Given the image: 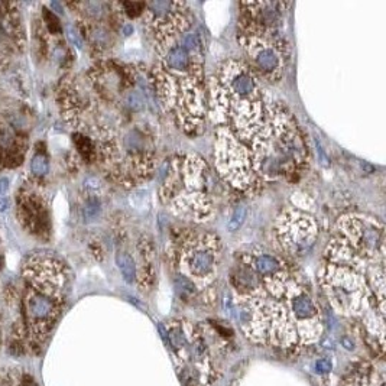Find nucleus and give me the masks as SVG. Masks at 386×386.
Returning a JSON list of instances; mask_svg holds the SVG:
<instances>
[{"instance_id":"nucleus-1","label":"nucleus","mask_w":386,"mask_h":386,"mask_svg":"<svg viewBox=\"0 0 386 386\" xmlns=\"http://www.w3.org/2000/svg\"><path fill=\"white\" fill-rule=\"evenodd\" d=\"M239 323L249 339L263 346L300 350L323 334V321L310 292L286 274L263 278L239 295Z\"/></svg>"},{"instance_id":"nucleus-2","label":"nucleus","mask_w":386,"mask_h":386,"mask_svg":"<svg viewBox=\"0 0 386 386\" xmlns=\"http://www.w3.org/2000/svg\"><path fill=\"white\" fill-rule=\"evenodd\" d=\"M265 104L260 87L249 68L240 63H227L219 81L211 83V109L220 122L231 123L235 133L242 134L263 119Z\"/></svg>"},{"instance_id":"nucleus-3","label":"nucleus","mask_w":386,"mask_h":386,"mask_svg":"<svg viewBox=\"0 0 386 386\" xmlns=\"http://www.w3.org/2000/svg\"><path fill=\"white\" fill-rule=\"evenodd\" d=\"M368 265L331 263L325 269L323 285L333 307L344 315H362L373 310L385 317V275L380 269L371 284L366 281Z\"/></svg>"},{"instance_id":"nucleus-4","label":"nucleus","mask_w":386,"mask_h":386,"mask_svg":"<svg viewBox=\"0 0 386 386\" xmlns=\"http://www.w3.org/2000/svg\"><path fill=\"white\" fill-rule=\"evenodd\" d=\"M214 180L203 159L185 157L177 161L164 184V198L177 213L203 221L210 211Z\"/></svg>"},{"instance_id":"nucleus-5","label":"nucleus","mask_w":386,"mask_h":386,"mask_svg":"<svg viewBox=\"0 0 386 386\" xmlns=\"http://www.w3.org/2000/svg\"><path fill=\"white\" fill-rule=\"evenodd\" d=\"M165 340L169 343L178 364V375L184 386H214L213 369L203 340L191 325L172 321L166 327Z\"/></svg>"},{"instance_id":"nucleus-6","label":"nucleus","mask_w":386,"mask_h":386,"mask_svg":"<svg viewBox=\"0 0 386 386\" xmlns=\"http://www.w3.org/2000/svg\"><path fill=\"white\" fill-rule=\"evenodd\" d=\"M216 161L223 177L237 188L247 189L258 182L247 150L229 129H223L219 134Z\"/></svg>"},{"instance_id":"nucleus-7","label":"nucleus","mask_w":386,"mask_h":386,"mask_svg":"<svg viewBox=\"0 0 386 386\" xmlns=\"http://www.w3.org/2000/svg\"><path fill=\"white\" fill-rule=\"evenodd\" d=\"M219 242L213 236H197L188 240L181 253L184 274L194 284H207L211 281L217 268Z\"/></svg>"},{"instance_id":"nucleus-8","label":"nucleus","mask_w":386,"mask_h":386,"mask_svg":"<svg viewBox=\"0 0 386 386\" xmlns=\"http://www.w3.org/2000/svg\"><path fill=\"white\" fill-rule=\"evenodd\" d=\"M278 229L281 242L286 247V250L295 255L307 253L318 235V227L315 221L298 211L286 213L284 217H281Z\"/></svg>"},{"instance_id":"nucleus-9","label":"nucleus","mask_w":386,"mask_h":386,"mask_svg":"<svg viewBox=\"0 0 386 386\" xmlns=\"http://www.w3.org/2000/svg\"><path fill=\"white\" fill-rule=\"evenodd\" d=\"M247 52L262 74L275 77L282 70V54L262 38H249Z\"/></svg>"},{"instance_id":"nucleus-10","label":"nucleus","mask_w":386,"mask_h":386,"mask_svg":"<svg viewBox=\"0 0 386 386\" xmlns=\"http://www.w3.org/2000/svg\"><path fill=\"white\" fill-rule=\"evenodd\" d=\"M58 298L40 291L32 292L28 298V313L38 327H51L58 315Z\"/></svg>"},{"instance_id":"nucleus-11","label":"nucleus","mask_w":386,"mask_h":386,"mask_svg":"<svg viewBox=\"0 0 386 386\" xmlns=\"http://www.w3.org/2000/svg\"><path fill=\"white\" fill-rule=\"evenodd\" d=\"M252 266L256 272V275H259L260 278H271V276L279 275L282 274V262L272 256V255H259L256 258H253Z\"/></svg>"},{"instance_id":"nucleus-12","label":"nucleus","mask_w":386,"mask_h":386,"mask_svg":"<svg viewBox=\"0 0 386 386\" xmlns=\"http://www.w3.org/2000/svg\"><path fill=\"white\" fill-rule=\"evenodd\" d=\"M347 386H385V375L383 372L368 369L353 376Z\"/></svg>"},{"instance_id":"nucleus-13","label":"nucleus","mask_w":386,"mask_h":386,"mask_svg":"<svg viewBox=\"0 0 386 386\" xmlns=\"http://www.w3.org/2000/svg\"><path fill=\"white\" fill-rule=\"evenodd\" d=\"M116 265L126 284H133L136 279V263L133 258L126 252H119L116 255Z\"/></svg>"},{"instance_id":"nucleus-14","label":"nucleus","mask_w":386,"mask_h":386,"mask_svg":"<svg viewBox=\"0 0 386 386\" xmlns=\"http://www.w3.org/2000/svg\"><path fill=\"white\" fill-rule=\"evenodd\" d=\"M246 217H247V208H246L244 205H239V207H236L233 214H231V217H230L229 223H227V230L231 231V233H233V231H237V230L243 226Z\"/></svg>"},{"instance_id":"nucleus-15","label":"nucleus","mask_w":386,"mask_h":386,"mask_svg":"<svg viewBox=\"0 0 386 386\" xmlns=\"http://www.w3.org/2000/svg\"><path fill=\"white\" fill-rule=\"evenodd\" d=\"M102 211V203L97 197H90L86 201L84 204V208H83V214H84V219L86 221H93L99 217V214Z\"/></svg>"},{"instance_id":"nucleus-16","label":"nucleus","mask_w":386,"mask_h":386,"mask_svg":"<svg viewBox=\"0 0 386 386\" xmlns=\"http://www.w3.org/2000/svg\"><path fill=\"white\" fill-rule=\"evenodd\" d=\"M31 171L35 177H44L49 171V162L48 158L42 153H36L31 161Z\"/></svg>"},{"instance_id":"nucleus-17","label":"nucleus","mask_w":386,"mask_h":386,"mask_svg":"<svg viewBox=\"0 0 386 386\" xmlns=\"http://www.w3.org/2000/svg\"><path fill=\"white\" fill-rule=\"evenodd\" d=\"M175 286H177L178 294L182 297H191L197 291V285L184 275H180L175 279Z\"/></svg>"},{"instance_id":"nucleus-18","label":"nucleus","mask_w":386,"mask_h":386,"mask_svg":"<svg viewBox=\"0 0 386 386\" xmlns=\"http://www.w3.org/2000/svg\"><path fill=\"white\" fill-rule=\"evenodd\" d=\"M125 104L127 106V109H130L132 111H142L145 107L142 94L139 91H134V90L129 91L125 95Z\"/></svg>"},{"instance_id":"nucleus-19","label":"nucleus","mask_w":386,"mask_h":386,"mask_svg":"<svg viewBox=\"0 0 386 386\" xmlns=\"http://www.w3.org/2000/svg\"><path fill=\"white\" fill-rule=\"evenodd\" d=\"M67 36H68V40L74 47H77L79 49L83 48V38H81V35L74 26H67Z\"/></svg>"},{"instance_id":"nucleus-20","label":"nucleus","mask_w":386,"mask_h":386,"mask_svg":"<svg viewBox=\"0 0 386 386\" xmlns=\"http://www.w3.org/2000/svg\"><path fill=\"white\" fill-rule=\"evenodd\" d=\"M123 8H126L129 16H136L143 10V3H136V2L130 3V2H127V3H123Z\"/></svg>"},{"instance_id":"nucleus-21","label":"nucleus","mask_w":386,"mask_h":386,"mask_svg":"<svg viewBox=\"0 0 386 386\" xmlns=\"http://www.w3.org/2000/svg\"><path fill=\"white\" fill-rule=\"evenodd\" d=\"M45 21L49 22L48 24V28H49V31L51 32H60V25H58V19H56L55 16L52 15L51 12H48L45 10Z\"/></svg>"},{"instance_id":"nucleus-22","label":"nucleus","mask_w":386,"mask_h":386,"mask_svg":"<svg viewBox=\"0 0 386 386\" xmlns=\"http://www.w3.org/2000/svg\"><path fill=\"white\" fill-rule=\"evenodd\" d=\"M315 371L318 373H330L331 363L329 360H318L315 363Z\"/></svg>"},{"instance_id":"nucleus-23","label":"nucleus","mask_w":386,"mask_h":386,"mask_svg":"<svg viewBox=\"0 0 386 386\" xmlns=\"http://www.w3.org/2000/svg\"><path fill=\"white\" fill-rule=\"evenodd\" d=\"M315 145H317V150H318V157H320L321 164H323L324 166L330 165V161H329V158H327V155H325V152H324L323 146H321L320 141H317V139H315Z\"/></svg>"},{"instance_id":"nucleus-24","label":"nucleus","mask_w":386,"mask_h":386,"mask_svg":"<svg viewBox=\"0 0 386 386\" xmlns=\"http://www.w3.org/2000/svg\"><path fill=\"white\" fill-rule=\"evenodd\" d=\"M8 189H9V180L8 178H5V177H2V178H0V196H3Z\"/></svg>"},{"instance_id":"nucleus-25","label":"nucleus","mask_w":386,"mask_h":386,"mask_svg":"<svg viewBox=\"0 0 386 386\" xmlns=\"http://www.w3.org/2000/svg\"><path fill=\"white\" fill-rule=\"evenodd\" d=\"M9 208V200L5 196H0V211H6Z\"/></svg>"},{"instance_id":"nucleus-26","label":"nucleus","mask_w":386,"mask_h":386,"mask_svg":"<svg viewBox=\"0 0 386 386\" xmlns=\"http://www.w3.org/2000/svg\"><path fill=\"white\" fill-rule=\"evenodd\" d=\"M52 9H55L56 13H63V6H61V3H56V2H52L51 5H49Z\"/></svg>"},{"instance_id":"nucleus-27","label":"nucleus","mask_w":386,"mask_h":386,"mask_svg":"<svg viewBox=\"0 0 386 386\" xmlns=\"http://www.w3.org/2000/svg\"><path fill=\"white\" fill-rule=\"evenodd\" d=\"M341 343H343V346L346 347V349H349V350H352L353 346H355V344H353V341H350V340H349V337H344Z\"/></svg>"}]
</instances>
